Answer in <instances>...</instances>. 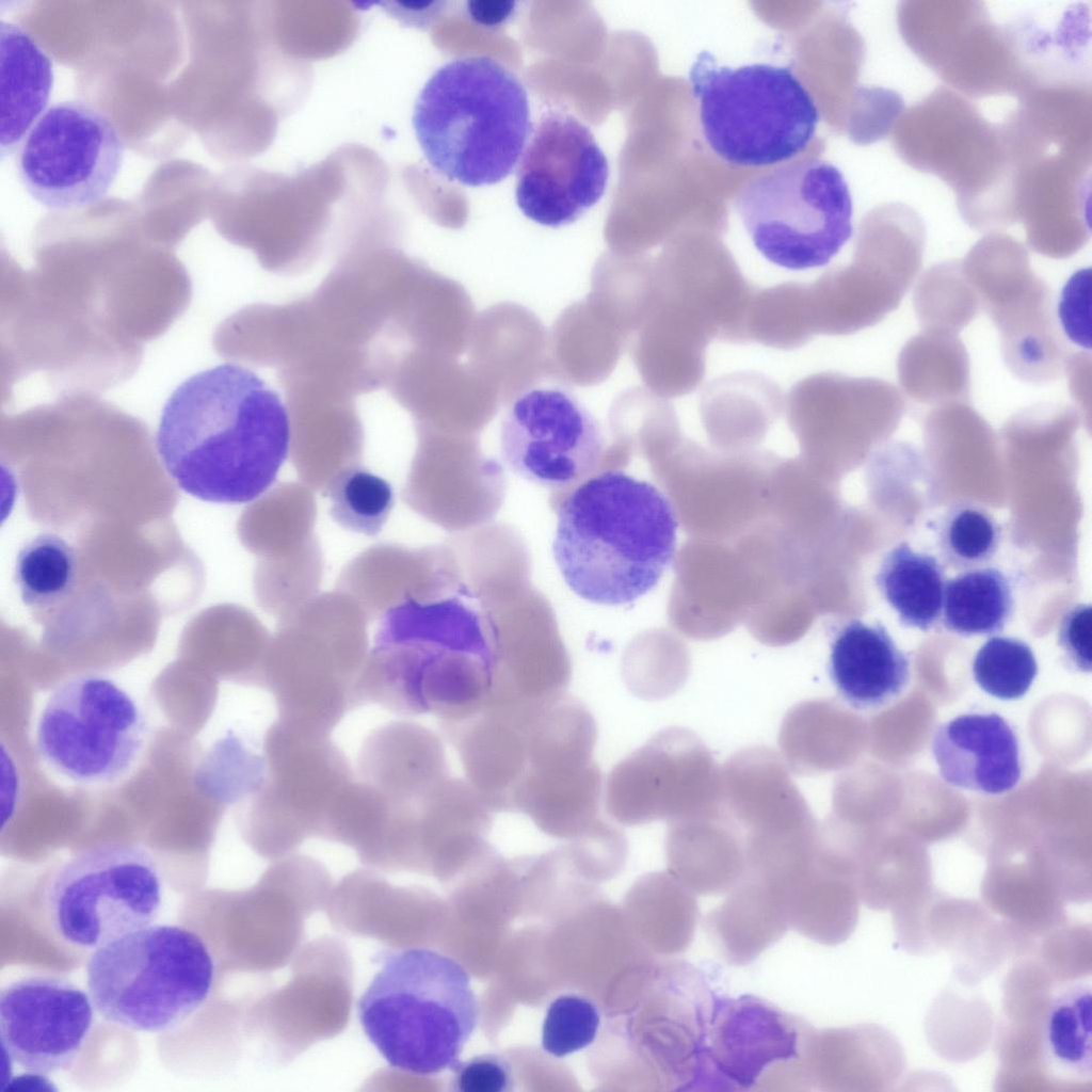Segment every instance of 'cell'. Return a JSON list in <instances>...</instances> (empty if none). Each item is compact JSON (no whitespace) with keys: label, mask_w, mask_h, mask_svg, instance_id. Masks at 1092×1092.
Wrapping results in <instances>:
<instances>
[{"label":"cell","mask_w":1092,"mask_h":1092,"mask_svg":"<svg viewBox=\"0 0 1092 1092\" xmlns=\"http://www.w3.org/2000/svg\"><path fill=\"white\" fill-rule=\"evenodd\" d=\"M653 271L658 294L698 315L716 338L746 343V318L756 291L732 256L720 247L682 248Z\"/></svg>","instance_id":"23"},{"label":"cell","mask_w":1092,"mask_h":1092,"mask_svg":"<svg viewBox=\"0 0 1092 1092\" xmlns=\"http://www.w3.org/2000/svg\"><path fill=\"white\" fill-rule=\"evenodd\" d=\"M1065 371L1069 372L1070 390L1076 402V408L1090 410V354L1079 352L1069 356Z\"/></svg>","instance_id":"54"},{"label":"cell","mask_w":1092,"mask_h":1092,"mask_svg":"<svg viewBox=\"0 0 1092 1092\" xmlns=\"http://www.w3.org/2000/svg\"><path fill=\"white\" fill-rule=\"evenodd\" d=\"M608 179V160L589 127L566 111L549 109L521 155L516 203L537 224L565 226L599 202Z\"/></svg>","instance_id":"18"},{"label":"cell","mask_w":1092,"mask_h":1092,"mask_svg":"<svg viewBox=\"0 0 1092 1092\" xmlns=\"http://www.w3.org/2000/svg\"><path fill=\"white\" fill-rule=\"evenodd\" d=\"M1040 1064L1049 1081L1092 1082L1091 986L1070 982L1049 995L1039 1023Z\"/></svg>","instance_id":"34"},{"label":"cell","mask_w":1092,"mask_h":1092,"mask_svg":"<svg viewBox=\"0 0 1092 1092\" xmlns=\"http://www.w3.org/2000/svg\"><path fill=\"white\" fill-rule=\"evenodd\" d=\"M1013 610L1009 580L995 567L966 571L945 583L943 624L958 635L1001 631Z\"/></svg>","instance_id":"41"},{"label":"cell","mask_w":1092,"mask_h":1092,"mask_svg":"<svg viewBox=\"0 0 1092 1092\" xmlns=\"http://www.w3.org/2000/svg\"><path fill=\"white\" fill-rule=\"evenodd\" d=\"M360 781L397 805H412L449 775L440 737L410 721H394L370 732L357 758Z\"/></svg>","instance_id":"27"},{"label":"cell","mask_w":1092,"mask_h":1092,"mask_svg":"<svg viewBox=\"0 0 1092 1092\" xmlns=\"http://www.w3.org/2000/svg\"><path fill=\"white\" fill-rule=\"evenodd\" d=\"M77 575L74 548L61 536L43 533L19 550L15 579L25 605L47 608L65 598Z\"/></svg>","instance_id":"43"},{"label":"cell","mask_w":1092,"mask_h":1092,"mask_svg":"<svg viewBox=\"0 0 1092 1092\" xmlns=\"http://www.w3.org/2000/svg\"><path fill=\"white\" fill-rule=\"evenodd\" d=\"M413 127L439 174L470 187L494 184L514 171L532 131L527 91L492 58H457L419 92Z\"/></svg>","instance_id":"3"},{"label":"cell","mask_w":1092,"mask_h":1092,"mask_svg":"<svg viewBox=\"0 0 1092 1092\" xmlns=\"http://www.w3.org/2000/svg\"><path fill=\"white\" fill-rule=\"evenodd\" d=\"M365 613L344 593H319L277 621L266 653L262 688L277 720L330 736L352 710L354 681L369 653Z\"/></svg>","instance_id":"5"},{"label":"cell","mask_w":1092,"mask_h":1092,"mask_svg":"<svg viewBox=\"0 0 1092 1092\" xmlns=\"http://www.w3.org/2000/svg\"><path fill=\"white\" fill-rule=\"evenodd\" d=\"M829 672L839 695L851 707L867 710L886 705L903 691L910 662L884 626L850 620L833 636Z\"/></svg>","instance_id":"29"},{"label":"cell","mask_w":1092,"mask_h":1092,"mask_svg":"<svg viewBox=\"0 0 1092 1092\" xmlns=\"http://www.w3.org/2000/svg\"><path fill=\"white\" fill-rule=\"evenodd\" d=\"M440 555L434 548L376 544L348 562L335 590L350 596L371 622L403 603L446 596Z\"/></svg>","instance_id":"26"},{"label":"cell","mask_w":1092,"mask_h":1092,"mask_svg":"<svg viewBox=\"0 0 1092 1092\" xmlns=\"http://www.w3.org/2000/svg\"><path fill=\"white\" fill-rule=\"evenodd\" d=\"M720 771L695 733L664 728L611 770L605 786L607 812L626 826L711 814L721 807Z\"/></svg>","instance_id":"16"},{"label":"cell","mask_w":1092,"mask_h":1092,"mask_svg":"<svg viewBox=\"0 0 1092 1092\" xmlns=\"http://www.w3.org/2000/svg\"><path fill=\"white\" fill-rule=\"evenodd\" d=\"M290 403L292 465L302 483L324 495L342 472L360 465V421L343 400L314 396Z\"/></svg>","instance_id":"28"},{"label":"cell","mask_w":1092,"mask_h":1092,"mask_svg":"<svg viewBox=\"0 0 1092 1092\" xmlns=\"http://www.w3.org/2000/svg\"><path fill=\"white\" fill-rule=\"evenodd\" d=\"M913 302L924 331L951 335L965 327L980 308L958 260L929 268L917 282Z\"/></svg>","instance_id":"44"},{"label":"cell","mask_w":1092,"mask_h":1092,"mask_svg":"<svg viewBox=\"0 0 1092 1092\" xmlns=\"http://www.w3.org/2000/svg\"><path fill=\"white\" fill-rule=\"evenodd\" d=\"M499 439L513 472L552 489H572L595 473L605 450L598 420L558 386L520 394L502 418Z\"/></svg>","instance_id":"17"},{"label":"cell","mask_w":1092,"mask_h":1092,"mask_svg":"<svg viewBox=\"0 0 1092 1092\" xmlns=\"http://www.w3.org/2000/svg\"><path fill=\"white\" fill-rule=\"evenodd\" d=\"M689 80L704 138L726 163L784 162L803 151L815 135L819 110L789 67L720 66L705 50L693 62Z\"/></svg>","instance_id":"6"},{"label":"cell","mask_w":1092,"mask_h":1092,"mask_svg":"<svg viewBox=\"0 0 1092 1092\" xmlns=\"http://www.w3.org/2000/svg\"><path fill=\"white\" fill-rule=\"evenodd\" d=\"M784 406L790 428L803 444L828 445L889 431L900 420L905 402L889 382L819 372L797 382Z\"/></svg>","instance_id":"20"},{"label":"cell","mask_w":1092,"mask_h":1092,"mask_svg":"<svg viewBox=\"0 0 1092 1092\" xmlns=\"http://www.w3.org/2000/svg\"><path fill=\"white\" fill-rule=\"evenodd\" d=\"M931 751L948 784L989 794L1011 790L1021 778L1018 739L997 713H966L940 725Z\"/></svg>","instance_id":"25"},{"label":"cell","mask_w":1092,"mask_h":1092,"mask_svg":"<svg viewBox=\"0 0 1092 1092\" xmlns=\"http://www.w3.org/2000/svg\"><path fill=\"white\" fill-rule=\"evenodd\" d=\"M677 529L675 510L657 486L623 470H603L560 502L552 555L580 598L628 605L652 591L672 564Z\"/></svg>","instance_id":"2"},{"label":"cell","mask_w":1092,"mask_h":1092,"mask_svg":"<svg viewBox=\"0 0 1092 1092\" xmlns=\"http://www.w3.org/2000/svg\"><path fill=\"white\" fill-rule=\"evenodd\" d=\"M734 207L757 251L793 271L826 266L853 232V203L840 170L806 158L740 189Z\"/></svg>","instance_id":"9"},{"label":"cell","mask_w":1092,"mask_h":1092,"mask_svg":"<svg viewBox=\"0 0 1092 1092\" xmlns=\"http://www.w3.org/2000/svg\"><path fill=\"white\" fill-rule=\"evenodd\" d=\"M925 228L904 207L892 206L862 231L853 260L804 283L807 326L844 336L872 326L895 310L922 262Z\"/></svg>","instance_id":"12"},{"label":"cell","mask_w":1092,"mask_h":1092,"mask_svg":"<svg viewBox=\"0 0 1092 1092\" xmlns=\"http://www.w3.org/2000/svg\"><path fill=\"white\" fill-rule=\"evenodd\" d=\"M599 1025V1011L590 999L576 994L560 995L546 1011L542 1047L556 1058L574 1054L593 1043Z\"/></svg>","instance_id":"49"},{"label":"cell","mask_w":1092,"mask_h":1092,"mask_svg":"<svg viewBox=\"0 0 1092 1092\" xmlns=\"http://www.w3.org/2000/svg\"><path fill=\"white\" fill-rule=\"evenodd\" d=\"M53 84L49 57L16 26L0 21V152L11 155L43 115Z\"/></svg>","instance_id":"33"},{"label":"cell","mask_w":1092,"mask_h":1092,"mask_svg":"<svg viewBox=\"0 0 1092 1092\" xmlns=\"http://www.w3.org/2000/svg\"><path fill=\"white\" fill-rule=\"evenodd\" d=\"M672 876L695 895L728 892L745 871L740 830L722 806L669 824L665 840Z\"/></svg>","instance_id":"31"},{"label":"cell","mask_w":1092,"mask_h":1092,"mask_svg":"<svg viewBox=\"0 0 1092 1092\" xmlns=\"http://www.w3.org/2000/svg\"><path fill=\"white\" fill-rule=\"evenodd\" d=\"M534 704L486 702L470 718L440 725L457 751L466 780L495 813L511 812L526 766V720Z\"/></svg>","instance_id":"24"},{"label":"cell","mask_w":1092,"mask_h":1092,"mask_svg":"<svg viewBox=\"0 0 1092 1092\" xmlns=\"http://www.w3.org/2000/svg\"><path fill=\"white\" fill-rule=\"evenodd\" d=\"M47 908L67 944L94 949L150 926L162 904V879L143 846L108 842L86 848L53 873Z\"/></svg>","instance_id":"11"},{"label":"cell","mask_w":1092,"mask_h":1092,"mask_svg":"<svg viewBox=\"0 0 1092 1092\" xmlns=\"http://www.w3.org/2000/svg\"><path fill=\"white\" fill-rule=\"evenodd\" d=\"M214 963L191 930L150 925L97 948L86 965L89 995L109 1023L139 1032H165L207 1000Z\"/></svg>","instance_id":"7"},{"label":"cell","mask_w":1092,"mask_h":1092,"mask_svg":"<svg viewBox=\"0 0 1092 1092\" xmlns=\"http://www.w3.org/2000/svg\"><path fill=\"white\" fill-rule=\"evenodd\" d=\"M854 879L818 858L786 889L789 927L824 945L846 941L857 921Z\"/></svg>","instance_id":"35"},{"label":"cell","mask_w":1092,"mask_h":1092,"mask_svg":"<svg viewBox=\"0 0 1092 1092\" xmlns=\"http://www.w3.org/2000/svg\"><path fill=\"white\" fill-rule=\"evenodd\" d=\"M895 144L913 166L936 174L954 190L966 222L989 231L1017 221V162L1011 135L983 121L949 91L911 109Z\"/></svg>","instance_id":"8"},{"label":"cell","mask_w":1092,"mask_h":1092,"mask_svg":"<svg viewBox=\"0 0 1092 1092\" xmlns=\"http://www.w3.org/2000/svg\"><path fill=\"white\" fill-rule=\"evenodd\" d=\"M392 807L380 790L354 777L333 801L319 835L373 847L387 826Z\"/></svg>","instance_id":"47"},{"label":"cell","mask_w":1092,"mask_h":1092,"mask_svg":"<svg viewBox=\"0 0 1092 1092\" xmlns=\"http://www.w3.org/2000/svg\"><path fill=\"white\" fill-rule=\"evenodd\" d=\"M874 580L901 624L925 631L935 625L942 613L945 577L934 557L899 543L884 556Z\"/></svg>","instance_id":"38"},{"label":"cell","mask_w":1092,"mask_h":1092,"mask_svg":"<svg viewBox=\"0 0 1092 1092\" xmlns=\"http://www.w3.org/2000/svg\"><path fill=\"white\" fill-rule=\"evenodd\" d=\"M311 363H320V362H311ZM327 364L328 363H324L323 366H327Z\"/></svg>","instance_id":"56"},{"label":"cell","mask_w":1092,"mask_h":1092,"mask_svg":"<svg viewBox=\"0 0 1092 1092\" xmlns=\"http://www.w3.org/2000/svg\"><path fill=\"white\" fill-rule=\"evenodd\" d=\"M815 1030L761 998L716 997L696 1090H813Z\"/></svg>","instance_id":"14"},{"label":"cell","mask_w":1092,"mask_h":1092,"mask_svg":"<svg viewBox=\"0 0 1092 1092\" xmlns=\"http://www.w3.org/2000/svg\"><path fill=\"white\" fill-rule=\"evenodd\" d=\"M262 790L307 834L321 824L340 790L354 778L330 736L306 733L276 719L263 738Z\"/></svg>","instance_id":"21"},{"label":"cell","mask_w":1092,"mask_h":1092,"mask_svg":"<svg viewBox=\"0 0 1092 1092\" xmlns=\"http://www.w3.org/2000/svg\"><path fill=\"white\" fill-rule=\"evenodd\" d=\"M323 571L316 535L289 553L261 558L254 576L257 601L277 621L285 619L318 594Z\"/></svg>","instance_id":"42"},{"label":"cell","mask_w":1092,"mask_h":1092,"mask_svg":"<svg viewBox=\"0 0 1092 1092\" xmlns=\"http://www.w3.org/2000/svg\"><path fill=\"white\" fill-rule=\"evenodd\" d=\"M317 502L302 482H282L248 505L242 520V537L260 559L289 553L315 533Z\"/></svg>","instance_id":"37"},{"label":"cell","mask_w":1092,"mask_h":1092,"mask_svg":"<svg viewBox=\"0 0 1092 1092\" xmlns=\"http://www.w3.org/2000/svg\"><path fill=\"white\" fill-rule=\"evenodd\" d=\"M1091 608L1078 605L1064 616L1059 630V646L1070 667L1091 671Z\"/></svg>","instance_id":"53"},{"label":"cell","mask_w":1092,"mask_h":1092,"mask_svg":"<svg viewBox=\"0 0 1092 1092\" xmlns=\"http://www.w3.org/2000/svg\"><path fill=\"white\" fill-rule=\"evenodd\" d=\"M705 919L713 945L728 963L752 962L790 928L785 890L743 873Z\"/></svg>","instance_id":"32"},{"label":"cell","mask_w":1092,"mask_h":1092,"mask_svg":"<svg viewBox=\"0 0 1092 1092\" xmlns=\"http://www.w3.org/2000/svg\"><path fill=\"white\" fill-rule=\"evenodd\" d=\"M878 1032L869 1026L815 1030L808 1049L813 1090H870L881 1083Z\"/></svg>","instance_id":"40"},{"label":"cell","mask_w":1092,"mask_h":1092,"mask_svg":"<svg viewBox=\"0 0 1092 1092\" xmlns=\"http://www.w3.org/2000/svg\"><path fill=\"white\" fill-rule=\"evenodd\" d=\"M455 1089L462 1092H508L512 1070L508 1061L495 1054H484L460 1062L453 1070Z\"/></svg>","instance_id":"52"},{"label":"cell","mask_w":1092,"mask_h":1092,"mask_svg":"<svg viewBox=\"0 0 1092 1092\" xmlns=\"http://www.w3.org/2000/svg\"><path fill=\"white\" fill-rule=\"evenodd\" d=\"M89 994L55 976H30L11 982L0 994L3 1054L41 1075L68 1070L93 1027Z\"/></svg>","instance_id":"19"},{"label":"cell","mask_w":1092,"mask_h":1092,"mask_svg":"<svg viewBox=\"0 0 1092 1092\" xmlns=\"http://www.w3.org/2000/svg\"><path fill=\"white\" fill-rule=\"evenodd\" d=\"M148 722L135 698L113 679L79 674L58 684L36 724L43 760L66 778L108 785L139 761Z\"/></svg>","instance_id":"10"},{"label":"cell","mask_w":1092,"mask_h":1092,"mask_svg":"<svg viewBox=\"0 0 1092 1092\" xmlns=\"http://www.w3.org/2000/svg\"><path fill=\"white\" fill-rule=\"evenodd\" d=\"M782 397L778 386L760 374H728L710 382L703 390L701 417L710 427L734 421L767 427L783 410Z\"/></svg>","instance_id":"45"},{"label":"cell","mask_w":1092,"mask_h":1092,"mask_svg":"<svg viewBox=\"0 0 1092 1092\" xmlns=\"http://www.w3.org/2000/svg\"><path fill=\"white\" fill-rule=\"evenodd\" d=\"M156 444L186 493L210 502H248L270 488L289 453L290 416L260 376L224 363L171 394Z\"/></svg>","instance_id":"1"},{"label":"cell","mask_w":1092,"mask_h":1092,"mask_svg":"<svg viewBox=\"0 0 1092 1092\" xmlns=\"http://www.w3.org/2000/svg\"><path fill=\"white\" fill-rule=\"evenodd\" d=\"M714 338L695 312L655 294L639 346L643 378L662 398L689 395L705 376L706 350Z\"/></svg>","instance_id":"30"},{"label":"cell","mask_w":1092,"mask_h":1092,"mask_svg":"<svg viewBox=\"0 0 1092 1092\" xmlns=\"http://www.w3.org/2000/svg\"><path fill=\"white\" fill-rule=\"evenodd\" d=\"M124 160V143L109 117L82 101H61L32 126L21 144L17 170L28 194L54 211L101 200Z\"/></svg>","instance_id":"15"},{"label":"cell","mask_w":1092,"mask_h":1092,"mask_svg":"<svg viewBox=\"0 0 1092 1092\" xmlns=\"http://www.w3.org/2000/svg\"><path fill=\"white\" fill-rule=\"evenodd\" d=\"M1091 270L1076 272L1065 284L1059 305V317L1069 338L1080 347H1091L1090 335Z\"/></svg>","instance_id":"51"},{"label":"cell","mask_w":1092,"mask_h":1092,"mask_svg":"<svg viewBox=\"0 0 1092 1092\" xmlns=\"http://www.w3.org/2000/svg\"><path fill=\"white\" fill-rule=\"evenodd\" d=\"M362 1027L388 1064L417 1076L454 1070L479 1019L467 970L423 947L388 952L358 1001Z\"/></svg>","instance_id":"4"},{"label":"cell","mask_w":1092,"mask_h":1092,"mask_svg":"<svg viewBox=\"0 0 1092 1092\" xmlns=\"http://www.w3.org/2000/svg\"><path fill=\"white\" fill-rule=\"evenodd\" d=\"M721 803L744 839H773L817 831L813 813L782 756L766 746L735 753L723 765Z\"/></svg>","instance_id":"22"},{"label":"cell","mask_w":1092,"mask_h":1092,"mask_svg":"<svg viewBox=\"0 0 1092 1092\" xmlns=\"http://www.w3.org/2000/svg\"><path fill=\"white\" fill-rule=\"evenodd\" d=\"M468 5L470 6V13L478 20H483L485 22L492 20L493 22H496L497 18L501 20L502 17H505L511 13L513 3H493L492 7H488V3L485 2H470Z\"/></svg>","instance_id":"55"},{"label":"cell","mask_w":1092,"mask_h":1092,"mask_svg":"<svg viewBox=\"0 0 1092 1092\" xmlns=\"http://www.w3.org/2000/svg\"><path fill=\"white\" fill-rule=\"evenodd\" d=\"M897 371L903 391L918 403H968L969 359L957 335L922 331L901 349Z\"/></svg>","instance_id":"36"},{"label":"cell","mask_w":1092,"mask_h":1092,"mask_svg":"<svg viewBox=\"0 0 1092 1092\" xmlns=\"http://www.w3.org/2000/svg\"><path fill=\"white\" fill-rule=\"evenodd\" d=\"M962 270L999 331L1008 369L1031 384L1060 378L1069 358L1065 343L1050 289L1032 271L1026 248L1010 236L991 234L970 248Z\"/></svg>","instance_id":"13"},{"label":"cell","mask_w":1092,"mask_h":1092,"mask_svg":"<svg viewBox=\"0 0 1092 1092\" xmlns=\"http://www.w3.org/2000/svg\"><path fill=\"white\" fill-rule=\"evenodd\" d=\"M324 495L338 525L368 536L382 530L394 507L391 485L360 465L342 472Z\"/></svg>","instance_id":"46"},{"label":"cell","mask_w":1092,"mask_h":1092,"mask_svg":"<svg viewBox=\"0 0 1092 1092\" xmlns=\"http://www.w3.org/2000/svg\"><path fill=\"white\" fill-rule=\"evenodd\" d=\"M973 674L985 693L1011 701L1027 693L1038 674V664L1027 643L997 636L990 638L977 652Z\"/></svg>","instance_id":"48"},{"label":"cell","mask_w":1092,"mask_h":1092,"mask_svg":"<svg viewBox=\"0 0 1092 1092\" xmlns=\"http://www.w3.org/2000/svg\"><path fill=\"white\" fill-rule=\"evenodd\" d=\"M999 530L995 519L976 505H961L947 516L941 532L945 556L958 567H975L995 553Z\"/></svg>","instance_id":"50"},{"label":"cell","mask_w":1092,"mask_h":1092,"mask_svg":"<svg viewBox=\"0 0 1092 1092\" xmlns=\"http://www.w3.org/2000/svg\"><path fill=\"white\" fill-rule=\"evenodd\" d=\"M847 712L829 700L794 705L783 719L778 745L790 772L802 776L828 773L844 761L842 726Z\"/></svg>","instance_id":"39"}]
</instances>
